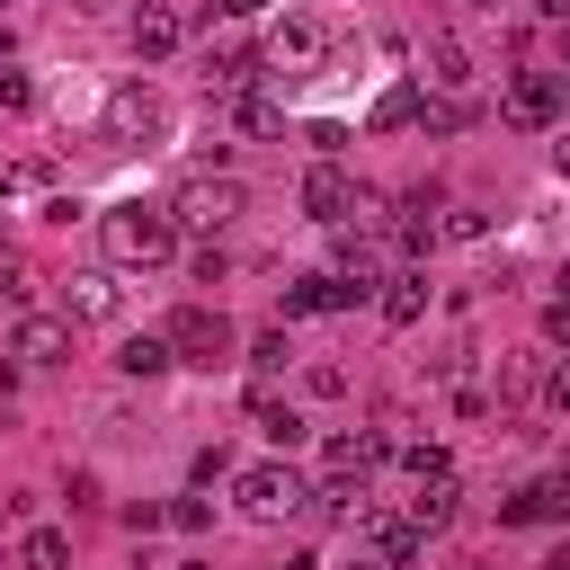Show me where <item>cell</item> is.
<instances>
[{"label": "cell", "instance_id": "15", "mask_svg": "<svg viewBox=\"0 0 570 570\" xmlns=\"http://www.w3.org/2000/svg\"><path fill=\"white\" fill-rule=\"evenodd\" d=\"M419 312H428V276H419V267H401V276H383V321H392V330H410Z\"/></svg>", "mask_w": 570, "mask_h": 570}, {"label": "cell", "instance_id": "8", "mask_svg": "<svg viewBox=\"0 0 570 570\" xmlns=\"http://www.w3.org/2000/svg\"><path fill=\"white\" fill-rule=\"evenodd\" d=\"M347 205H356V178H347L338 160H312V169H303V214H312V223H347Z\"/></svg>", "mask_w": 570, "mask_h": 570}, {"label": "cell", "instance_id": "26", "mask_svg": "<svg viewBox=\"0 0 570 570\" xmlns=\"http://www.w3.org/2000/svg\"><path fill=\"white\" fill-rule=\"evenodd\" d=\"M36 107V80H18V71H0V116H27Z\"/></svg>", "mask_w": 570, "mask_h": 570}, {"label": "cell", "instance_id": "5", "mask_svg": "<svg viewBox=\"0 0 570 570\" xmlns=\"http://www.w3.org/2000/svg\"><path fill=\"white\" fill-rule=\"evenodd\" d=\"M232 499H240L249 525H285V517L303 508V481H294L285 463H249V472H232Z\"/></svg>", "mask_w": 570, "mask_h": 570}, {"label": "cell", "instance_id": "6", "mask_svg": "<svg viewBox=\"0 0 570 570\" xmlns=\"http://www.w3.org/2000/svg\"><path fill=\"white\" fill-rule=\"evenodd\" d=\"M9 356H18V365H62V356H71V312H18Z\"/></svg>", "mask_w": 570, "mask_h": 570}, {"label": "cell", "instance_id": "33", "mask_svg": "<svg viewBox=\"0 0 570 570\" xmlns=\"http://www.w3.org/2000/svg\"><path fill=\"white\" fill-rule=\"evenodd\" d=\"M223 9H232V18H249V9H267V0H223Z\"/></svg>", "mask_w": 570, "mask_h": 570}, {"label": "cell", "instance_id": "25", "mask_svg": "<svg viewBox=\"0 0 570 570\" xmlns=\"http://www.w3.org/2000/svg\"><path fill=\"white\" fill-rule=\"evenodd\" d=\"M303 392H321V401H338V392H347V365H330V356H321V365H303Z\"/></svg>", "mask_w": 570, "mask_h": 570}, {"label": "cell", "instance_id": "2", "mask_svg": "<svg viewBox=\"0 0 570 570\" xmlns=\"http://www.w3.org/2000/svg\"><path fill=\"white\" fill-rule=\"evenodd\" d=\"M98 125H107V142H116V151H151V142L169 134V98H160L151 80H125V89L107 98V116H98Z\"/></svg>", "mask_w": 570, "mask_h": 570}, {"label": "cell", "instance_id": "9", "mask_svg": "<svg viewBox=\"0 0 570 570\" xmlns=\"http://www.w3.org/2000/svg\"><path fill=\"white\" fill-rule=\"evenodd\" d=\"M365 285H347V276H303V285H285V321H312V312H347Z\"/></svg>", "mask_w": 570, "mask_h": 570}, {"label": "cell", "instance_id": "27", "mask_svg": "<svg viewBox=\"0 0 570 570\" xmlns=\"http://www.w3.org/2000/svg\"><path fill=\"white\" fill-rule=\"evenodd\" d=\"M543 401L570 419V356H552V374H543Z\"/></svg>", "mask_w": 570, "mask_h": 570}, {"label": "cell", "instance_id": "17", "mask_svg": "<svg viewBox=\"0 0 570 570\" xmlns=\"http://www.w3.org/2000/svg\"><path fill=\"white\" fill-rule=\"evenodd\" d=\"M116 365H125L134 383H151V374H169L178 356H169V338H160V330H142V338H125V347H116Z\"/></svg>", "mask_w": 570, "mask_h": 570}, {"label": "cell", "instance_id": "12", "mask_svg": "<svg viewBox=\"0 0 570 570\" xmlns=\"http://www.w3.org/2000/svg\"><path fill=\"white\" fill-rule=\"evenodd\" d=\"M321 454H330V472H347V481H365V472H374V463H383L392 445H383L374 428H338V436H330Z\"/></svg>", "mask_w": 570, "mask_h": 570}, {"label": "cell", "instance_id": "14", "mask_svg": "<svg viewBox=\"0 0 570 570\" xmlns=\"http://www.w3.org/2000/svg\"><path fill=\"white\" fill-rule=\"evenodd\" d=\"M116 312H125V285L116 276H98V267L71 276V321H116Z\"/></svg>", "mask_w": 570, "mask_h": 570}, {"label": "cell", "instance_id": "19", "mask_svg": "<svg viewBox=\"0 0 570 570\" xmlns=\"http://www.w3.org/2000/svg\"><path fill=\"white\" fill-rule=\"evenodd\" d=\"M428 80H436V89H445V98H454V89H463V80H472V53H463V45H454V36H428Z\"/></svg>", "mask_w": 570, "mask_h": 570}, {"label": "cell", "instance_id": "20", "mask_svg": "<svg viewBox=\"0 0 570 570\" xmlns=\"http://www.w3.org/2000/svg\"><path fill=\"white\" fill-rule=\"evenodd\" d=\"M249 419H258V436H276V445H303V410H294V401L258 392V401H249Z\"/></svg>", "mask_w": 570, "mask_h": 570}, {"label": "cell", "instance_id": "4", "mask_svg": "<svg viewBox=\"0 0 570 570\" xmlns=\"http://www.w3.org/2000/svg\"><path fill=\"white\" fill-rule=\"evenodd\" d=\"M160 338H169V356H178V365H232V347H240V338H232V321H223L214 303H187Z\"/></svg>", "mask_w": 570, "mask_h": 570}, {"label": "cell", "instance_id": "36", "mask_svg": "<svg viewBox=\"0 0 570 570\" xmlns=\"http://www.w3.org/2000/svg\"><path fill=\"white\" fill-rule=\"evenodd\" d=\"M472 9H499V0H472Z\"/></svg>", "mask_w": 570, "mask_h": 570}, {"label": "cell", "instance_id": "3", "mask_svg": "<svg viewBox=\"0 0 570 570\" xmlns=\"http://www.w3.org/2000/svg\"><path fill=\"white\" fill-rule=\"evenodd\" d=\"M240 205H249V187H240V178H214V169H196V178L178 187L169 223H178V232H223V223H232Z\"/></svg>", "mask_w": 570, "mask_h": 570}, {"label": "cell", "instance_id": "34", "mask_svg": "<svg viewBox=\"0 0 570 570\" xmlns=\"http://www.w3.org/2000/svg\"><path fill=\"white\" fill-rule=\"evenodd\" d=\"M552 303H570V267H561V294H552Z\"/></svg>", "mask_w": 570, "mask_h": 570}, {"label": "cell", "instance_id": "32", "mask_svg": "<svg viewBox=\"0 0 570 570\" xmlns=\"http://www.w3.org/2000/svg\"><path fill=\"white\" fill-rule=\"evenodd\" d=\"M9 53H18V36H9V18H0V62H9Z\"/></svg>", "mask_w": 570, "mask_h": 570}, {"label": "cell", "instance_id": "11", "mask_svg": "<svg viewBox=\"0 0 570 570\" xmlns=\"http://www.w3.org/2000/svg\"><path fill=\"white\" fill-rule=\"evenodd\" d=\"M178 36H187V18H178V9H160V0H142V9H134V53H142V62L178 53Z\"/></svg>", "mask_w": 570, "mask_h": 570}, {"label": "cell", "instance_id": "13", "mask_svg": "<svg viewBox=\"0 0 570 570\" xmlns=\"http://www.w3.org/2000/svg\"><path fill=\"white\" fill-rule=\"evenodd\" d=\"M454 517H463V490H454V472H445V481H419V490H410V525H419V534H445Z\"/></svg>", "mask_w": 570, "mask_h": 570}, {"label": "cell", "instance_id": "1", "mask_svg": "<svg viewBox=\"0 0 570 570\" xmlns=\"http://www.w3.org/2000/svg\"><path fill=\"white\" fill-rule=\"evenodd\" d=\"M98 240H107L116 267H160V258L178 249V223H169V205H107Z\"/></svg>", "mask_w": 570, "mask_h": 570}, {"label": "cell", "instance_id": "24", "mask_svg": "<svg viewBox=\"0 0 570 570\" xmlns=\"http://www.w3.org/2000/svg\"><path fill=\"white\" fill-rule=\"evenodd\" d=\"M410 116H419V89H410V80H401V89H392V98H383V107H374V125H383V134H392V125H410Z\"/></svg>", "mask_w": 570, "mask_h": 570}, {"label": "cell", "instance_id": "30", "mask_svg": "<svg viewBox=\"0 0 570 570\" xmlns=\"http://www.w3.org/2000/svg\"><path fill=\"white\" fill-rule=\"evenodd\" d=\"M552 169L570 178V125H552Z\"/></svg>", "mask_w": 570, "mask_h": 570}, {"label": "cell", "instance_id": "23", "mask_svg": "<svg viewBox=\"0 0 570 570\" xmlns=\"http://www.w3.org/2000/svg\"><path fill=\"white\" fill-rule=\"evenodd\" d=\"M285 356H294L285 330H258V338H249V365H258V374H285Z\"/></svg>", "mask_w": 570, "mask_h": 570}, {"label": "cell", "instance_id": "21", "mask_svg": "<svg viewBox=\"0 0 570 570\" xmlns=\"http://www.w3.org/2000/svg\"><path fill=\"white\" fill-rule=\"evenodd\" d=\"M53 187V160H9L0 169V196H45Z\"/></svg>", "mask_w": 570, "mask_h": 570}, {"label": "cell", "instance_id": "22", "mask_svg": "<svg viewBox=\"0 0 570 570\" xmlns=\"http://www.w3.org/2000/svg\"><path fill=\"white\" fill-rule=\"evenodd\" d=\"M27 294H36V267H27L18 249H0V303H18V312H27Z\"/></svg>", "mask_w": 570, "mask_h": 570}, {"label": "cell", "instance_id": "31", "mask_svg": "<svg viewBox=\"0 0 570 570\" xmlns=\"http://www.w3.org/2000/svg\"><path fill=\"white\" fill-rule=\"evenodd\" d=\"M534 9H543V18H561V27H570V0H534Z\"/></svg>", "mask_w": 570, "mask_h": 570}, {"label": "cell", "instance_id": "29", "mask_svg": "<svg viewBox=\"0 0 570 570\" xmlns=\"http://www.w3.org/2000/svg\"><path fill=\"white\" fill-rule=\"evenodd\" d=\"M543 338H552V347H570V303H543Z\"/></svg>", "mask_w": 570, "mask_h": 570}, {"label": "cell", "instance_id": "16", "mask_svg": "<svg viewBox=\"0 0 570 570\" xmlns=\"http://www.w3.org/2000/svg\"><path fill=\"white\" fill-rule=\"evenodd\" d=\"M312 53H321V18H285L276 45H267V62H285V71H303Z\"/></svg>", "mask_w": 570, "mask_h": 570}, {"label": "cell", "instance_id": "7", "mask_svg": "<svg viewBox=\"0 0 570 570\" xmlns=\"http://www.w3.org/2000/svg\"><path fill=\"white\" fill-rule=\"evenodd\" d=\"M508 125H561V71H517L508 80Z\"/></svg>", "mask_w": 570, "mask_h": 570}, {"label": "cell", "instance_id": "18", "mask_svg": "<svg viewBox=\"0 0 570 570\" xmlns=\"http://www.w3.org/2000/svg\"><path fill=\"white\" fill-rule=\"evenodd\" d=\"M18 570H71V534L27 525V534H18Z\"/></svg>", "mask_w": 570, "mask_h": 570}, {"label": "cell", "instance_id": "28", "mask_svg": "<svg viewBox=\"0 0 570 570\" xmlns=\"http://www.w3.org/2000/svg\"><path fill=\"white\" fill-rule=\"evenodd\" d=\"M169 525H187V534H205V525H214V508H205V499H178V508H169Z\"/></svg>", "mask_w": 570, "mask_h": 570}, {"label": "cell", "instance_id": "35", "mask_svg": "<svg viewBox=\"0 0 570 570\" xmlns=\"http://www.w3.org/2000/svg\"><path fill=\"white\" fill-rule=\"evenodd\" d=\"M356 570H383V561H374V552H365V561H356Z\"/></svg>", "mask_w": 570, "mask_h": 570}, {"label": "cell", "instance_id": "10", "mask_svg": "<svg viewBox=\"0 0 570 570\" xmlns=\"http://www.w3.org/2000/svg\"><path fill=\"white\" fill-rule=\"evenodd\" d=\"M552 517H570V481H525V490L499 508V525H552Z\"/></svg>", "mask_w": 570, "mask_h": 570}]
</instances>
